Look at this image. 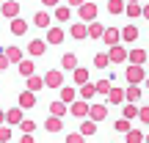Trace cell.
<instances>
[{"label": "cell", "instance_id": "obj_1", "mask_svg": "<svg viewBox=\"0 0 149 143\" xmlns=\"http://www.w3.org/2000/svg\"><path fill=\"white\" fill-rule=\"evenodd\" d=\"M124 77H127V83H135V85H144V80L149 77L144 64H127V72H124Z\"/></svg>", "mask_w": 149, "mask_h": 143}, {"label": "cell", "instance_id": "obj_2", "mask_svg": "<svg viewBox=\"0 0 149 143\" xmlns=\"http://www.w3.org/2000/svg\"><path fill=\"white\" fill-rule=\"evenodd\" d=\"M88 113H91V102L88 99H83V96H77V99L69 105V116H74V118H88Z\"/></svg>", "mask_w": 149, "mask_h": 143}, {"label": "cell", "instance_id": "obj_3", "mask_svg": "<svg viewBox=\"0 0 149 143\" xmlns=\"http://www.w3.org/2000/svg\"><path fill=\"white\" fill-rule=\"evenodd\" d=\"M108 55H111V61H113L116 66H119V64H127V61H130V50L124 47L122 41L113 44V47H108Z\"/></svg>", "mask_w": 149, "mask_h": 143}, {"label": "cell", "instance_id": "obj_4", "mask_svg": "<svg viewBox=\"0 0 149 143\" xmlns=\"http://www.w3.org/2000/svg\"><path fill=\"white\" fill-rule=\"evenodd\" d=\"M64 69H50L47 74H44V83H47V88H55V91H61L64 88Z\"/></svg>", "mask_w": 149, "mask_h": 143}, {"label": "cell", "instance_id": "obj_5", "mask_svg": "<svg viewBox=\"0 0 149 143\" xmlns=\"http://www.w3.org/2000/svg\"><path fill=\"white\" fill-rule=\"evenodd\" d=\"M77 17H80L83 22H94L97 17H100V8H97V3H91V0H86V3H83V6L77 8Z\"/></svg>", "mask_w": 149, "mask_h": 143}, {"label": "cell", "instance_id": "obj_6", "mask_svg": "<svg viewBox=\"0 0 149 143\" xmlns=\"http://www.w3.org/2000/svg\"><path fill=\"white\" fill-rule=\"evenodd\" d=\"M47 39H31L28 41V55L31 58H42V55H47Z\"/></svg>", "mask_w": 149, "mask_h": 143}, {"label": "cell", "instance_id": "obj_7", "mask_svg": "<svg viewBox=\"0 0 149 143\" xmlns=\"http://www.w3.org/2000/svg\"><path fill=\"white\" fill-rule=\"evenodd\" d=\"M44 39H47V44L58 47V44H64L66 30H64V28H58V25H50V28H47V33H44Z\"/></svg>", "mask_w": 149, "mask_h": 143}, {"label": "cell", "instance_id": "obj_8", "mask_svg": "<svg viewBox=\"0 0 149 143\" xmlns=\"http://www.w3.org/2000/svg\"><path fill=\"white\" fill-rule=\"evenodd\" d=\"M19 11H22V6L17 3V0H3V3H0V14H3L6 19H14V17H19Z\"/></svg>", "mask_w": 149, "mask_h": 143}, {"label": "cell", "instance_id": "obj_9", "mask_svg": "<svg viewBox=\"0 0 149 143\" xmlns=\"http://www.w3.org/2000/svg\"><path fill=\"white\" fill-rule=\"evenodd\" d=\"M69 36L74 39V41H83V39H88V22H72L69 25Z\"/></svg>", "mask_w": 149, "mask_h": 143}, {"label": "cell", "instance_id": "obj_10", "mask_svg": "<svg viewBox=\"0 0 149 143\" xmlns=\"http://www.w3.org/2000/svg\"><path fill=\"white\" fill-rule=\"evenodd\" d=\"M127 102V88H122V85H113L111 94H108V105H124Z\"/></svg>", "mask_w": 149, "mask_h": 143}, {"label": "cell", "instance_id": "obj_11", "mask_svg": "<svg viewBox=\"0 0 149 143\" xmlns=\"http://www.w3.org/2000/svg\"><path fill=\"white\" fill-rule=\"evenodd\" d=\"M102 41H105V47H113V44H119V41H122V28H116V25L105 28V36H102Z\"/></svg>", "mask_w": 149, "mask_h": 143}, {"label": "cell", "instance_id": "obj_12", "mask_svg": "<svg viewBox=\"0 0 149 143\" xmlns=\"http://www.w3.org/2000/svg\"><path fill=\"white\" fill-rule=\"evenodd\" d=\"M88 118H94V121H105V118H108V102H91Z\"/></svg>", "mask_w": 149, "mask_h": 143}, {"label": "cell", "instance_id": "obj_13", "mask_svg": "<svg viewBox=\"0 0 149 143\" xmlns=\"http://www.w3.org/2000/svg\"><path fill=\"white\" fill-rule=\"evenodd\" d=\"M25 107H11V110H6V124H11V127H19L22 118H25Z\"/></svg>", "mask_w": 149, "mask_h": 143}, {"label": "cell", "instance_id": "obj_14", "mask_svg": "<svg viewBox=\"0 0 149 143\" xmlns=\"http://www.w3.org/2000/svg\"><path fill=\"white\" fill-rule=\"evenodd\" d=\"M44 129H47L50 135L61 132V129H64V118H61V116H53V113H50V118H44Z\"/></svg>", "mask_w": 149, "mask_h": 143}, {"label": "cell", "instance_id": "obj_15", "mask_svg": "<svg viewBox=\"0 0 149 143\" xmlns=\"http://www.w3.org/2000/svg\"><path fill=\"white\" fill-rule=\"evenodd\" d=\"M8 30L14 33V36H25L28 33V22L22 19V17H14V19H8Z\"/></svg>", "mask_w": 149, "mask_h": 143}, {"label": "cell", "instance_id": "obj_16", "mask_svg": "<svg viewBox=\"0 0 149 143\" xmlns=\"http://www.w3.org/2000/svg\"><path fill=\"white\" fill-rule=\"evenodd\" d=\"M58 96H61V99L66 102V105H72V102H74V99L80 96V88H77V85H64V88L58 91Z\"/></svg>", "mask_w": 149, "mask_h": 143}, {"label": "cell", "instance_id": "obj_17", "mask_svg": "<svg viewBox=\"0 0 149 143\" xmlns=\"http://www.w3.org/2000/svg\"><path fill=\"white\" fill-rule=\"evenodd\" d=\"M50 113H53V116H61V118H64V116H69V105H66V102L58 96V99H53V102H50Z\"/></svg>", "mask_w": 149, "mask_h": 143}, {"label": "cell", "instance_id": "obj_18", "mask_svg": "<svg viewBox=\"0 0 149 143\" xmlns=\"http://www.w3.org/2000/svg\"><path fill=\"white\" fill-rule=\"evenodd\" d=\"M130 129H133V118L122 116V118H116V121H113V132H116V135H127Z\"/></svg>", "mask_w": 149, "mask_h": 143}, {"label": "cell", "instance_id": "obj_19", "mask_svg": "<svg viewBox=\"0 0 149 143\" xmlns=\"http://www.w3.org/2000/svg\"><path fill=\"white\" fill-rule=\"evenodd\" d=\"M25 88H31V91H42V88H47V83H44V77L42 74H31V77H25Z\"/></svg>", "mask_w": 149, "mask_h": 143}, {"label": "cell", "instance_id": "obj_20", "mask_svg": "<svg viewBox=\"0 0 149 143\" xmlns=\"http://www.w3.org/2000/svg\"><path fill=\"white\" fill-rule=\"evenodd\" d=\"M36 91H31V88H25V91H22V94H19V107H25V110H28V107H36Z\"/></svg>", "mask_w": 149, "mask_h": 143}, {"label": "cell", "instance_id": "obj_21", "mask_svg": "<svg viewBox=\"0 0 149 143\" xmlns=\"http://www.w3.org/2000/svg\"><path fill=\"white\" fill-rule=\"evenodd\" d=\"M17 72H19L22 77H31V74H36V64H33V58H22L19 64H17Z\"/></svg>", "mask_w": 149, "mask_h": 143}, {"label": "cell", "instance_id": "obj_22", "mask_svg": "<svg viewBox=\"0 0 149 143\" xmlns=\"http://www.w3.org/2000/svg\"><path fill=\"white\" fill-rule=\"evenodd\" d=\"M77 55H74V53H64V55H61V69H64V72H74V69H77Z\"/></svg>", "mask_w": 149, "mask_h": 143}, {"label": "cell", "instance_id": "obj_23", "mask_svg": "<svg viewBox=\"0 0 149 143\" xmlns=\"http://www.w3.org/2000/svg\"><path fill=\"white\" fill-rule=\"evenodd\" d=\"M105 11H108V14H113V17L124 14V11H127V0H108Z\"/></svg>", "mask_w": 149, "mask_h": 143}, {"label": "cell", "instance_id": "obj_24", "mask_svg": "<svg viewBox=\"0 0 149 143\" xmlns=\"http://www.w3.org/2000/svg\"><path fill=\"white\" fill-rule=\"evenodd\" d=\"M33 25L42 28V30H47V28L53 25V19H50V11H36V14H33Z\"/></svg>", "mask_w": 149, "mask_h": 143}, {"label": "cell", "instance_id": "obj_25", "mask_svg": "<svg viewBox=\"0 0 149 143\" xmlns=\"http://www.w3.org/2000/svg\"><path fill=\"white\" fill-rule=\"evenodd\" d=\"M146 61H149V53L144 47H133L130 50V61L127 64H146Z\"/></svg>", "mask_w": 149, "mask_h": 143}, {"label": "cell", "instance_id": "obj_26", "mask_svg": "<svg viewBox=\"0 0 149 143\" xmlns=\"http://www.w3.org/2000/svg\"><path fill=\"white\" fill-rule=\"evenodd\" d=\"M91 64H94V69H108L113 61H111V55H108V53H97L94 58H91Z\"/></svg>", "mask_w": 149, "mask_h": 143}, {"label": "cell", "instance_id": "obj_27", "mask_svg": "<svg viewBox=\"0 0 149 143\" xmlns=\"http://www.w3.org/2000/svg\"><path fill=\"white\" fill-rule=\"evenodd\" d=\"M53 14H55V19H58V22H69L72 19V6H55Z\"/></svg>", "mask_w": 149, "mask_h": 143}, {"label": "cell", "instance_id": "obj_28", "mask_svg": "<svg viewBox=\"0 0 149 143\" xmlns=\"http://www.w3.org/2000/svg\"><path fill=\"white\" fill-rule=\"evenodd\" d=\"M122 41H127V44L138 41V28H135V25H124L122 28Z\"/></svg>", "mask_w": 149, "mask_h": 143}, {"label": "cell", "instance_id": "obj_29", "mask_svg": "<svg viewBox=\"0 0 149 143\" xmlns=\"http://www.w3.org/2000/svg\"><path fill=\"white\" fill-rule=\"evenodd\" d=\"M111 88H113V77H111V74L97 80V91H100V96H108V94H111Z\"/></svg>", "mask_w": 149, "mask_h": 143}, {"label": "cell", "instance_id": "obj_30", "mask_svg": "<svg viewBox=\"0 0 149 143\" xmlns=\"http://www.w3.org/2000/svg\"><path fill=\"white\" fill-rule=\"evenodd\" d=\"M102 36H105V25L100 19L88 22V39H102Z\"/></svg>", "mask_w": 149, "mask_h": 143}, {"label": "cell", "instance_id": "obj_31", "mask_svg": "<svg viewBox=\"0 0 149 143\" xmlns=\"http://www.w3.org/2000/svg\"><path fill=\"white\" fill-rule=\"evenodd\" d=\"M80 96L83 99H94V96H100V91H97V83H86V85H80Z\"/></svg>", "mask_w": 149, "mask_h": 143}, {"label": "cell", "instance_id": "obj_32", "mask_svg": "<svg viewBox=\"0 0 149 143\" xmlns=\"http://www.w3.org/2000/svg\"><path fill=\"white\" fill-rule=\"evenodd\" d=\"M97 124H100V121H94V118H83V124H80V132H83L86 138H91V135H97Z\"/></svg>", "mask_w": 149, "mask_h": 143}, {"label": "cell", "instance_id": "obj_33", "mask_svg": "<svg viewBox=\"0 0 149 143\" xmlns=\"http://www.w3.org/2000/svg\"><path fill=\"white\" fill-rule=\"evenodd\" d=\"M72 80H74V85H77V88H80V85H86V83H88V69L77 66V69L72 72Z\"/></svg>", "mask_w": 149, "mask_h": 143}, {"label": "cell", "instance_id": "obj_34", "mask_svg": "<svg viewBox=\"0 0 149 143\" xmlns=\"http://www.w3.org/2000/svg\"><path fill=\"white\" fill-rule=\"evenodd\" d=\"M127 102H135V105H141V85L127 83Z\"/></svg>", "mask_w": 149, "mask_h": 143}, {"label": "cell", "instance_id": "obj_35", "mask_svg": "<svg viewBox=\"0 0 149 143\" xmlns=\"http://www.w3.org/2000/svg\"><path fill=\"white\" fill-rule=\"evenodd\" d=\"M6 55H8V61H11V64H19V61L25 58V53H22L19 47H14V44H11V47H6Z\"/></svg>", "mask_w": 149, "mask_h": 143}, {"label": "cell", "instance_id": "obj_36", "mask_svg": "<svg viewBox=\"0 0 149 143\" xmlns=\"http://www.w3.org/2000/svg\"><path fill=\"white\" fill-rule=\"evenodd\" d=\"M124 14L130 17V19H138V17H144V6L141 3H127V11Z\"/></svg>", "mask_w": 149, "mask_h": 143}, {"label": "cell", "instance_id": "obj_37", "mask_svg": "<svg viewBox=\"0 0 149 143\" xmlns=\"http://www.w3.org/2000/svg\"><path fill=\"white\" fill-rule=\"evenodd\" d=\"M124 140L127 143H141V140H146V135L141 132V129H130V132L124 135Z\"/></svg>", "mask_w": 149, "mask_h": 143}, {"label": "cell", "instance_id": "obj_38", "mask_svg": "<svg viewBox=\"0 0 149 143\" xmlns=\"http://www.w3.org/2000/svg\"><path fill=\"white\" fill-rule=\"evenodd\" d=\"M19 129H22V132H36V121H33V118H22V124H19Z\"/></svg>", "mask_w": 149, "mask_h": 143}, {"label": "cell", "instance_id": "obj_39", "mask_svg": "<svg viewBox=\"0 0 149 143\" xmlns=\"http://www.w3.org/2000/svg\"><path fill=\"white\" fill-rule=\"evenodd\" d=\"M11 140V124H0V143Z\"/></svg>", "mask_w": 149, "mask_h": 143}, {"label": "cell", "instance_id": "obj_40", "mask_svg": "<svg viewBox=\"0 0 149 143\" xmlns=\"http://www.w3.org/2000/svg\"><path fill=\"white\" fill-rule=\"evenodd\" d=\"M66 143H88V140H86L83 132H69L66 135Z\"/></svg>", "mask_w": 149, "mask_h": 143}, {"label": "cell", "instance_id": "obj_41", "mask_svg": "<svg viewBox=\"0 0 149 143\" xmlns=\"http://www.w3.org/2000/svg\"><path fill=\"white\" fill-rule=\"evenodd\" d=\"M138 118H141V124H149V102H146V105H141Z\"/></svg>", "mask_w": 149, "mask_h": 143}, {"label": "cell", "instance_id": "obj_42", "mask_svg": "<svg viewBox=\"0 0 149 143\" xmlns=\"http://www.w3.org/2000/svg\"><path fill=\"white\" fill-rule=\"evenodd\" d=\"M8 64H11V61H8V55H6V50H0V72L8 69Z\"/></svg>", "mask_w": 149, "mask_h": 143}, {"label": "cell", "instance_id": "obj_43", "mask_svg": "<svg viewBox=\"0 0 149 143\" xmlns=\"http://www.w3.org/2000/svg\"><path fill=\"white\" fill-rule=\"evenodd\" d=\"M44 8H55V6H61V0H42Z\"/></svg>", "mask_w": 149, "mask_h": 143}, {"label": "cell", "instance_id": "obj_44", "mask_svg": "<svg viewBox=\"0 0 149 143\" xmlns=\"http://www.w3.org/2000/svg\"><path fill=\"white\" fill-rule=\"evenodd\" d=\"M19 143H36V140H33V135H31V132H22V138H19Z\"/></svg>", "mask_w": 149, "mask_h": 143}, {"label": "cell", "instance_id": "obj_45", "mask_svg": "<svg viewBox=\"0 0 149 143\" xmlns=\"http://www.w3.org/2000/svg\"><path fill=\"white\" fill-rule=\"evenodd\" d=\"M83 3H86V0H66V6H72V8H80Z\"/></svg>", "mask_w": 149, "mask_h": 143}, {"label": "cell", "instance_id": "obj_46", "mask_svg": "<svg viewBox=\"0 0 149 143\" xmlns=\"http://www.w3.org/2000/svg\"><path fill=\"white\" fill-rule=\"evenodd\" d=\"M144 19L149 22V3H144Z\"/></svg>", "mask_w": 149, "mask_h": 143}, {"label": "cell", "instance_id": "obj_47", "mask_svg": "<svg viewBox=\"0 0 149 143\" xmlns=\"http://www.w3.org/2000/svg\"><path fill=\"white\" fill-rule=\"evenodd\" d=\"M0 124H6V110H0Z\"/></svg>", "mask_w": 149, "mask_h": 143}, {"label": "cell", "instance_id": "obj_48", "mask_svg": "<svg viewBox=\"0 0 149 143\" xmlns=\"http://www.w3.org/2000/svg\"><path fill=\"white\" fill-rule=\"evenodd\" d=\"M144 88H146V91H149V77H146V80H144Z\"/></svg>", "mask_w": 149, "mask_h": 143}, {"label": "cell", "instance_id": "obj_49", "mask_svg": "<svg viewBox=\"0 0 149 143\" xmlns=\"http://www.w3.org/2000/svg\"><path fill=\"white\" fill-rule=\"evenodd\" d=\"M127 3H141V0H127Z\"/></svg>", "mask_w": 149, "mask_h": 143}, {"label": "cell", "instance_id": "obj_50", "mask_svg": "<svg viewBox=\"0 0 149 143\" xmlns=\"http://www.w3.org/2000/svg\"><path fill=\"white\" fill-rule=\"evenodd\" d=\"M116 143H127V140H116Z\"/></svg>", "mask_w": 149, "mask_h": 143}, {"label": "cell", "instance_id": "obj_51", "mask_svg": "<svg viewBox=\"0 0 149 143\" xmlns=\"http://www.w3.org/2000/svg\"><path fill=\"white\" fill-rule=\"evenodd\" d=\"M146 102H149V94H146Z\"/></svg>", "mask_w": 149, "mask_h": 143}, {"label": "cell", "instance_id": "obj_52", "mask_svg": "<svg viewBox=\"0 0 149 143\" xmlns=\"http://www.w3.org/2000/svg\"><path fill=\"white\" fill-rule=\"evenodd\" d=\"M88 143H97V140H88Z\"/></svg>", "mask_w": 149, "mask_h": 143}, {"label": "cell", "instance_id": "obj_53", "mask_svg": "<svg viewBox=\"0 0 149 143\" xmlns=\"http://www.w3.org/2000/svg\"><path fill=\"white\" fill-rule=\"evenodd\" d=\"M146 143H149V135H146Z\"/></svg>", "mask_w": 149, "mask_h": 143}, {"label": "cell", "instance_id": "obj_54", "mask_svg": "<svg viewBox=\"0 0 149 143\" xmlns=\"http://www.w3.org/2000/svg\"><path fill=\"white\" fill-rule=\"evenodd\" d=\"M0 3H3V0H0Z\"/></svg>", "mask_w": 149, "mask_h": 143}]
</instances>
